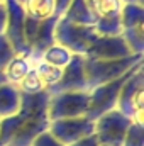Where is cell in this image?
<instances>
[{"label": "cell", "mask_w": 144, "mask_h": 146, "mask_svg": "<svg viewBox=\"0 0 144 146\" xmlns=\"http://www.w3.org/2000/svg\"><path fill=\"white\" fill-rule=\"evenodd\" d=\"M49 92L22 94L17 114L0 119V146H31L49 126Z\"/></svg>", "instance_id": "cell-1"}, {"label": "cell", "mask_w": 144, "mask_h": 146, "mask_svg": "<svg viewBox=\"0 0 144 146\" xmlns=\"http://www.w3.org/2000/svg\"><path fill=\"white\" fill-rule=\"evenodd\" d=\"M22 9L27 17L36 19V21H44L49 19L54 14V0H22Z\"/></svg>", "instance_id": "cell-16"}, {"label": "cell", "mask_w": 144, "mask_h": 146, "mask_svg": "<svg viewBox=\"0 0 144 146\" xmlns=\"http://www.w3.org/2000/svg\"><path fill=\"white\" fill-rule=\"evenodd\" d=\"M119 15L122 29L144 26V5L141 3H124Z\"/></svg>", "instance_id": "cell-17"}, {"label": "cell", "mask_w": 144, "mask_h": 146, "mask_svg": "<svg viewBox=\"0 0 144 146\" xmlns=\"http://www.w3.org/2000/svg\"><path fill=\"white\" fill-rule=\"evenodd\" d=\"M3 2H5V0H0V5H2V3H3Z\"/></svg>", "instance_id": "cell-32"}, {"label": "cell", "mask_w": 144, "mask_h": 146, "mask_svg": "<svg viewBox=\"0 0 144 146\" xmlns=\"http://www.w3.org/2000/svg\"><path fill=\"white\" fill-rule=\"evenodd\" d=\"M68 146H100V143H98L95 134H90V136H85V138H81V139H78V141H75Z\"/></svg>", "instance_id": "cell-27"}, {"label": "cell", "mask_w": 144, "mask_h": 146, "mask_svg": "<svg viewBox=\"0 0 144 146\" xmlns=\"http://www.w3.org/2000/svg\"><path fill=\"white\" fill-rule=\"evenodd\" d=\"M87 110H88V90L49 94V102H48L49 121L87 115Z\"/></svg>", "instance_id": "cell-7"}, {"label": "cell", "mask_w": 144, "mask_h": 146, "mask_svg": "<svg viewBox=\"0 0 144 146\" xmlns=\"http://www.w3.org/2000/svg\"><path fill=\"white\" fill-rule=\"evenodd\" d=\"M61 17L81 26H93L97 22V15L92 12V9L87 5L85 0H71V3L68 5V9Z\"/></svg>", "instance_id": "cell-14"}, {"label": "cell", "mask_w": 144, "mask_h": 146, "mask_svg": "<svg viewBox=\"0 0 144 146\" xmlns=\"http://www.w3.org/2000/svg\"><path fill=\"white\" fill-rule=\"evenodd\" d=\"M17 87H19L20 94H37V92H44V90H48L44 80H42L41 75L34 70V66L29 70V73H27L20 82H19Z\"/></svg>", "instance_id": "cell-22"}, {"label": "cell", "mask_w": 144, "mask_h": 146, "mask_svg": "<svg viewBox=\"0 0 144 146\" xmlns=\"http://www.w3.org/2000/svg\"><path fill=\"white\" fill-rule=\"evenodd\" d=\"M97 36L98 34L95 33L93 26L75 24V22H70L63 17L58 19L56 27H54V42L61 44L73 54L85 56Z\"/></svg>", "instance_id": "cell-4"}, {"label": "cell", "mask_w": 144, "mask_h": 146, "mask_svg": "<svg viewBox=\"0 0 144 146\" xmlns=\"http://www.w3.org/2000/svg\"><path fill=\"white\" fill-rule=\"evenodd\" d=\"M5 24H7V9H5V2H3L0 5V34H3Z\"/></svg>", "instance_id": "cell-29"}, {"label": "cell", "mask_w": 144, "mask_h": 146, "mask_svg": "<svg viewBox=\"0 0 144 146\" xmlns=\"http://www.w3.org/2000/svg\"><path fill=\"white\" fill-rule=\"evenodd\" d=\"M5 83V76H3V72H0V85Z\"/></svg>", "instance_id": "cell-31"}, {"label": "cell", "mask_w": 144, "mask_h": 146, "mask_svg": "<svg viewBox=\"0 0 144 146\" xmlns=\"http://www.w3.org/2000/svg\"><path fill=\"white\" fill-rule=\"evenodd\" d=\"M122 3H141V5H144L143 0H120Z\"/></svg>", "instance_id": "cell-30"}, {"label": "cell", "mask_w": 144, "mask_h": 146, "mask_svg": "<svg viewBox=\"0 0 144 146\" xmlns=\"http://www.w3.org/2000/svg\"><path fill=\"white\" fill-rule=\"evenodd\" d=\"M81 90H88L85 75V56L73 54L70 63L63 68L61 78L48 92L58 94V92H81Z\"/></svg>", "instance_id": "cell-11"}, {"label": "cell", "mask_w": 144, "mask_h": 146, "mask_svg": "<svg viewBox=\"0 0 144 146\" xmlns=\"http://www.w3.org/2000/svg\"><path fill=\"white\" fill-rule=\"evenodd\" d=\"M120 36L124 37L126 44L131 48L134 54H144V26L122 29Z\"/></svg>", "instance_id": "cell-23"}, {"label": "cell", "mask_w": 144, "mask_h": 146, "mask_svg": "<svg viewBox=\"0 0 144 146\" xmlns=\"http://www.w3.org/2000/svg\"><path fill=\"white\" fill-rule=\"evenodd\" d=\"M144 54H131L119 60H92L85 58V75L88 90L98 85L108 83L112 80H117L124 73L132 70L139 63H143Z\"/></svg>", "instance_id": "cell-2"}, {"label": "cell", "mask_w": 144, "mask_h": 146, "mask_svg": "<svg viewBox=\"0 0 144 146\" xmlns=\"http://www.w3.org/2000/svg\"><path fill=\"white\" fill-rule=\"evenodd\" d=\"M58 15H53L44 21H36L26 15V44H27V56L31 60L41 58V54L54 44V27L58 22Z\"/></svg>", "instance_id": "cell-6"}, {"label": "cell", "mask_w": 144, "mask_h": 146, "mask_svg": "<svg viewBox=\"0 0 144 146\" xmlns=\"http://www.w3.org/2000/svg\"><path fill=\"white\" fill-rule=\"evenodd\" d=\"M131 119L126 117L117 109L102 114L98 119L93 121V134L97 136L98 143L105 146H122L127 127L131 126Z\"/></svg>", "instance_id": "cell-8"}, {"label": "cell", "mask_w": 144, "mask_h": 146, "mask_svg": "<svg viewBox=\"0 0 144 146\" xmlns=\"http://www.w3.org/2000/svg\"><path fill=\"white\" fill-rule=\"evenodd\" d=\"M143 2H144V0H143Z\"/></svg>", "instance_id": "cell-35"}, {"label": "cell", "mask_w": 144, "mask_h": 146, "mask_svg": "<svg viewBox=\"0 0 144 146\" xmlns=\"http://www.w3.org/2000/svg\"><path fill=\"white\" fill-rule=\"evenodd\" d=\"M143 63H139L137 66H141ZM134 66L132 70H129L127 73H124L122 76H119L117 80H112L108 83L93 87L88 90V110H87V117L90 121L98 119L102 114L110 112L117 107V99H119V92L122 88V85L126 83V80L134 73V70L137 68Z\"/></svg>", "instance_id": "cell-5"}, {"label": "cell", "mask_w": 144, "mask_h": 146, "mask_svg": "<svg viewBox=\"0 0 144 146\" xmlns=\"http://www.w3.org/2000/svg\"><path fill=\"white\" fill-rule=\"evenodd\" d=\"M122 146H144V124L131 122L124 136Z\"/></svg>", "instance_id": "cell-24"}, {"label": "cell", "mask_w": 144, "mask_h": 146, "mask_svg": "<svg viewBox=\"0 0 144 146\" xmlns=\"http://www.w3.org/2000/svg\"><path fill=\"white\" fill-rule=\"evenodd\" d=\"M134 54L131 48L126 44L124 37L120 36H97L92 46L88 48L85 58L92 60H119Z\"/></svg>", "instance_id": "cell-12"}, {"label": "cell", "mask_w": 144, "mask_h": 146, "mask_svg": "<svg viewBox=\"0 0 144 146\" xmlns=\"http://www.w3.org/2000/svg\"><path fill=\"white\" fill-rule=\"evenodd\" d=\"M100 146H105V145H100Z\"/></svg>", "instance_id": "cell-33"}, {"label": "cell", "mask_w": 144, "mask_h": 146, "mask_svg": "<svg viewBox=\"0 0 144 146\" xmlns=\"http://www.w3.org/2000/svg\"><path fill=\"white\" fill-rule=\"evenodd\" d=\"M19 2H22V0H19Z\"/></svg>", "instance_id": "cell-34"}, {"label": "cell", "mask_w": 144, "mask_h": 146, "mask_svg": "<svg viewBox=\"0 0 144 146\" xmlns=\"http://www.w3.org/2000/svg\"><path fill=\"white\" fill-rule=\"evenodd\" d=\"M32 66H34V70L41 75V78L44 80L48 90L61 78V73H63V68H56V66H53V65H48L46 61H42V60H39V58H37V60H32Z\"/></svg>", "instance_id": "cell-21"}, {"label": "cell", "mask_w": 144, "mask_h": 146, "mask_svg": "<svg viewBox=\"0 0 144 146\" xmlns=\"http://www.w3.org/2000/svg\"><path fill=\"white\" fill-rule=\"evenodd\" d=\"M48 131L61 145L68 146L81 138H85V136L93 134V121H90L87 115L56 119V121H49Z\"/></svg>", "instance_id": "cell-9"}, {"label": "cell", "mask_w": 144, "mask_h": 146, "mask_svg": "<svg viewBox=\"0 0 144 146\" xmlns=\"http://www.w3.org/2000/svg\"><path fill=\"white\" fill-rule=\"evenodd\" d=\"M87 5L92 9V12L98 17H104V15H115V14H120V9H122V2L120 0H85Z\"/></svg>", "instance_id": "cell-20"}, {"label": "cell", "mask_w": 144, "mask_h": 146, "mask_svg": "<svg viewBox=\"0 0 144 146\" xmlns=\"http://www.w3.org/2000/svg\"><path fill=\"white\" fill-rule=\"evenodd\" d=\"M132 122L144 124V70L143 65L137 66L134 73L126 80L119 92L117 107Z\"/></svg>", "instance_id": "cell-3"}, {"label": "cell", "mask_w": 144, "mask_h": 146, "mask_svg": "<svg viewBox=\"0 0 144 146\" xmlns=\"http://www.w3.org/2000/svg\"><path fill=\"white\" fill-rule=\"evenodd\" d=\"M7 9V24L3 36L9 39L12 48L17 54H27V44H26V12L22 9V3L19 0H5Z\"/></svg>", "instance_id": "cell-10"}, {"label": "cell", "mask_w": 144, "mask_h": 146, "mask_svg": "<svg viewBox=\"0 0 144 146\" xmlns=\"http://www.w3.org/2000/svg\"><path fill=\"white\" fill-rule=\"evenodd\" d=\"M31 146H65V145H61V143L46 129L44 133H41L39 136H36V139L31 143Z\"/></svg>", "instance_id": "cell-26"}, {"label": "cell", "mask_w": 144, "mask_h": 146, "mask_svg": "<svg viewBox=\"0 0 144 146\" xmlns=\"http://www.w3.org/2000/svg\"><path fill=\"white\" fill-rule=\"evenodd\" d=\"M15 54H17V53H15V49L12 48V44L9 42V39L3 36V34H0V72L5 70V66L9 65V61H10Z\"/></svg>", "instance_id": "cell-25"}, {"label": "cell", "mask_w": 144, "mask_h": 146, "mask_svg": "<svg viewBox=\"0 0 144 146\" xmlns=\"http://www.w3.org/2000/svg\"><path fill=\"white\" fill-rule=\"evenodd\" d=\"M70 3H71V0H54V14L58 17H61Z\"/></svg>", "instance_id": "cell-28"}, {"label": "cell", "mask_w": 144, "mask_h": 146, "mask_svg": "<svg viewBox=\"0 0 144 146\" xmlns=\"http://www.w3.org/2000/svg\"><path fill=\"white\" fill-rule=\"evenodd\" d=\"M22 94L17 85L14 83H2L0 85V119L17 114L20 109Z\"/></svg>", "instance_id": "cell-13"}, {"label": "cell", "mask_w": 144, "mask_h": 146, "mask_svg": "<svg viewBox=\"0 0 144 146\" xmlns=\"http://www.w3.org/2000/svg\"><path fill=\"white\" fill-rule=\"evenodd\" d=\"M95 33L98 36H119L122 33V24H120V15H104L98 17L97 22L93 24Z\"/></svg>", "instance_id": "cell-19"}, {"label": "cell", "mask_w": 144, "mask_h": 146, "mask_svg": "<svg viewBox=\"0 0 144 146\" xmlns=\"http://www.w3.org/2000/svg\"><path fill=\"white\" fill-rule=\"evenodd\" d=\"M71 56H73V53H70V51H68L66 48H63L61 44L54 42L53 46H49V48L41 54L39 60H42V61H46L48 65H53V66H56V68H65V66L70 63Z\"/></svg>", "instance_id": "cell-18"}, {"label": "cell", "mask_w": 144, "mask_h": 146, "mask_svg": "<svg viewBox=\"0 0 144 146\" xmlns=\"http://www.w3.org/2000/svg\"><path fill=\"white\" fill-rule=\"evenodd\" d=\"M31 68H32V60L27 54H15L9 61V65L5 66V70H3L5 82L14 83V85H19V82L29 73Z\"/></svg>", "instance_id": "cell-15"}]
</instances>
